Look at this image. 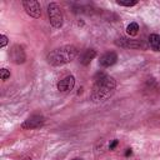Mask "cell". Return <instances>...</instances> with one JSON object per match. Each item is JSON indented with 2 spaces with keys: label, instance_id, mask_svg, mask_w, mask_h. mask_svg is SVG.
<instances>
[{
  "label": "cell",
  "instance_id": "obj_1",
  "mask_svg": "<svg viewBox=\"0 0 160 160\" xmlns=\"http://www.w3.org/2000/svg\"><path fill=\"white\" fill-rule=\"evenodd\" d=\"M115 88H116V81L114 80V78L104 72H98V75L95 76V84L91 91L92 101L99 102L109 99L112 95Z\"/></svg>",
  "mask_w": 160,
  "mask_h": 160
},
{
  "label": "cell",
  "instance_id": "obj_2",
  "mask_svg": "<svg viewBox=\"0 0 160 160\" xmlns=\"http://www.w3.org/2000/svg\"><path fill=\"white\" fill-rule=\"evenodd\" d=\"M78 49L72 45H65L50 51L46 56V60L52 66H60L72 61L78 56Z\"/></svg>",
  "mask_w": 160,
  "mask_h": 160
},
{
  "label": "cell",
  "instance_id": "obj_3",
  "mask_svg": "<svg viewBox=\"0 0 160 160\" xmlns=\"http://www.w3.org/2000/svg\"><path fill=\"white\" fill-rule=\"evenodd\" d=\"M48 15H49V20L52 28L59 29L62 26V22H64L62 11H61V8L56 2H50L48 5Z\"/></svg>",
  "mask_w": 160,
  "mask_h": 160
},
{
  "label": "cell",
  "instance_id": "obj_4",
  "mask_svg": "<svg viewBox=\"0 0 160 160\" xmlns=\"http://www.w3.org/2000/svg\"><path fill=\"white\" fill-rule=\"evenodd\" d=\"M22 6H24L26 14L30 15L31 18L39 19L41 16V6L38 1H35V0H24Z\"/></svg>",
  "mask_w": 160,
  "mask_h": 160
},
{
  "label": "cell",
  "instance_id": "obj_5",
  "mask_svg": "<svg viewBox=\"0 0 160 160\" xmlns=\"http://www.w3.org/2000/svg\"><path fill=\"white\" fill-rule=\"evenodd\" d=\"M45 122V119L42 115H32L29 119H26L22 124H21V129L24 130H32V129H38L40 126H42Z\"/></svg>",
  "mask_w": 160,
  "mask_h": 160
},
{
  "label": "cell",
  "instance_id": "obj_6",
  "mask_svg": "<svg viewBox=\"0 0 160 160\" xmlns=\"http://www.w3.org/2000/svg\"><path fill=\"white\" fill-rule=\"evenodd\" d=\"M10 59L12 60V62L15 64H22L26 60V55L25 51L22 49L21 45H12L10 49Z\"/></svg>",
  "mask_w": 160,
  "mask_h": 160
},
{
  "label": "cell",
  "instance_id": "obj_7",
  "mask_svg": "<svg viewBox=\"0 0 160 160\" xmlns=\"http://www.w3.org/2000/svg\"><path fill=\"white\" fill-rule=\"evenodd\" d=\"M115 44L118 46H121V48H125V49H140V48H142V42L141 41L135 40V39L124 38V36L116 39Z\"/></svg>",
  "mask_w": 160,
  "mask_h": 160
},
{
  "label": "cell",
  "instance_id": "obj_8",
  "mask_svg": "<svg viewBox=\"0 0 160 160\" xmlns=\"http://www.w3.org/2000/svg\"><path fill=\"white\" fill-rule=\"evenodd\" d=\"M74 85H75V78L72 75H69L58 82V90L61 92H68L72 90Z\"/></svg>",
  "mask_w": 160,
  "mask_h": 160
},
{
  "label": "cell",
  "instance_id": "obj_9",
  "mask_svg": "<svg viewBox=\"0 0 160 160\" xmlns=\"http://www.w3.org/2000/svg\"><path fill=\"white\" fill-rule=\"evenodd\" d=\"M116 61H118V55H116L114 51H108V52H105L104 55L100 56L99 64H100L102 68H109V66L114 65Z\"/></svg>",
  "mask_w": 160,
  "mask_h": 160
},
{
  "label": "cell",
  "instance_id": "obj_10",
  "mask_svg": "<svg viewBox=\"0 0 160 160\" xmlns=\"http://www.w3.org/2000/svg\"><path fill=\"white\" fill-rule=\"evenodd\" d=\"M95 56H96V51H95L94 49H88V50H85V51L82 52V55H81V58H80V61H81L82 65H88V64H90V61H91Z\"/></svg>",
  "mask_w": 160,
  "mask_h": 160
},
{
  "label": "cell",
  "instance_id": "obj_11",
  "mask_svg": "<svg viewBox=\"0 0 160 160\" xmlns=\"http://www.w3.org/2000/svg\"><path fill=\"white\" fill-rule=\"evenodd\" d=\"M149 45L152 50L160 51V35L158 34H151L149 36Z\"/></svg>",
  "mask_w": 160,
  "mask_h": 160
},
{
  "label": "cell",
  "instance_id": "obj_12",
  "mask_svg": "<svg viewBox=\"0 0 160 160\" xmlns=\"http://www.w3.org/2000/svg\"><path fill=\"white\" fill-rule=\"evenodd\" d=\"M139 31V25L136 22H130L126 28V32L130 35V36H135Z\"/></svg>",
  "mask_w": 160,
  "mask_h": 160
},
{
  "label": "cell",
  "instance_id": "obj_13",
  "mask_svg": "<svg viewBox=\"0 0 160 160\" xmlns=\"http://www.w3.org/2000/svg\"><path fill=\"white\" fill-rule=\"evenodd\" d=\"M116 2H118L119 5H121V6H134V5L138 4L136 0H132V1H122V0H118Z\"/></svg>",
  "mask_w": 160,
  "mask_h": 160
},
{
  "label": "cell",
  "instance_id": "obj_14",
  "mask_svg": "<svg viewBox=\"0 0 160 160\" xmlns=\"http://www.w3.org/2000/svg\"><path fill=\"white\" fill-rule=\"evenodd\" d=\"M0 76H1V80H6L8 78H10V71L6 70V69H1L0 70Z\"/></svg>",
  "mask_w": 160,
  "mask_h": 160
},
{
  "label": "cell",
  "instance_id": "obj_15",
  "mask_svg": "<svg viewBox=\"0 0 160 160\" xmlns=\"http://www.w3.org/2000/svg\"><path fill=\"white\" fill-rule=\"evenodd\" d=\"M0 40H1V41H0V46L4 48V46L8 44V38H6L5 35H1V36H0Z\"/></svg>",
  "mask_w": 160,
  "mask_h": 160
},
{
  "label": "cell",
  "instance_id": "obj_16",
  "mask_svg": "<svg viewBox=\"0 0 160 160\" xmlns=\"http://www.w3.org/2000/svg\"><path fill=\"white\" fill-rule=\"evenodd\" d=\"M116 145H118V140H114V141L110 144V150H112V149H114Z\"/></svg>",
  "mask_w": 160,
  "mask_h": 160
},
{
  "label": "cell",
  "instance_id": "obj_17",
  "mask_svg": "<svg viewBox=\"0 0 160 160\" xmlns=\"http://www.w3.org/2000/svg\"><path fill=\"white\" fill-rule=\"evenodd\" d=\"M125 155H126V156L131 155V149H126V151H125Z\"/></svg>",
  "mask_w": 160,
  "mask_h": 160
},
{
  "label": "cell",
  "instance_id": "obj_18",
  "mask_svg": "<svg viewBox=\"0 0 160 160\" xmlns=\"http://www.w3.org/2000/svg\"><path fill=\"white\" fill-rule=\"evenodd\" d=\"M72 160H82V159H79V158H76V159H72Z\"/></svg>",
  "mask_w": 160,
  "mask_h": 160
},
{
  "label": "cell",
  "instance_id": "obj_19",
  "mask_svg": "<svg viewBox=\"0 0 160 160\" xmlns=\"http://www.w3.org/2000/svg\"><path fill=\"white\" fill-rule=\"evenodd\" d=\"M25 160H32V159H29V158H28V159H25Z\"/></svg>",
  "mask_w": 160,
  "mask_h": 160
}]
</instances>
